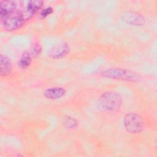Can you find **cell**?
I'll use <instances>...</instances> for the list:
<instances>
[{"label": "cell", "instance_id": "7", "mask_svg": "<svg viewBox=\"0 0 157 157\" xmlns=\"http://www.w3.org/2000/svg\"><path fill=\"white\" fill-rule=\"evenodd\" d=\"M18 1H2L0 2V20H2L18 10Z\"/></svg>", "mask_w": 157, "mask_h": 157}, {"label": "cell", "instance_id": "10", "mask_svg": "<svg viewBox=\"0 0 157 157\" xmlns=\"http://www.w3.org/2000/svg\"><path fill=\"white\" fill-rule=\"evenodd\" d=\"M66 93L64 88L54 86L47 88L43 92V95L48 99H58L63 97Z\"/></svg>", "mask_w": 157, "mask_h": 157}, {"label": "cell", "instance_id": "9", "mask_svg": "<svg viewBox=\"0 0 157 157\" xmlns=\"http://www.w3.org/2000/svg\"><path fill=\"white\" fill-rule=\"evenodd\" d=\"M13 66L10 59L4 54L0 55V74L1 77H7L12 72Z\"/></svg>", "mask_w": 157, "mask_h": 157}, {"label": "cell", "instance_id": "13", "mask_svg": "<svg viewBox=\"0 0 157 157\" xmlns=\"http://www.w3.org/2000/svg\"><path fill=\"white\" fill-rule=\"evenodd\" d=\"M29 52L33 58H36L39 56L42 53V47L40 43L38 42H35L31 47Z\"/></svg>", "mask_w": 157, "mask_h": 157}, {"label": "cell", "instance_id": "4", "mask_svg": "<svg viewBox=\"0 0 157 157\" xmlns=\"http://www.w3.org/2000/svg\"><path fill=\"white\" fill-rule=\"evenodd\" d=\"M20 9L26 21L30 20L37 12L40 10L44 5V1L40 0L18 1Z\"/></svg>", "mask_w": 157, "mask_h": 157}, {"label": "cell", "instance_id": "8", "mask_svg": "<svg viewBox=\"0 0 157 157\" xmlns=\"http://www.w3.org/2000/svg\"><path fill=\"white\" fill-rule=\"evenodd\" d=\"M70 51V47L66 42H59L50 50L48 56L51 58L58 59L65 57Z\"/></svg>", "mask_w": 157, "mask_h": 157}, {"label": "cell", "instance_id": "11", "mask_svg": "<svg viewBox=\"0 0 157 157\" xmlns=\"http://www.w3.org/2000/svg\"><path fill=\"white\" fill-rule=\"evenodd\" d=\"M32 56L29 52H24L21 55L18 61V66L22 69H25L28 68L31 64Z\"/></svg>", "mask_w": 157, "mask_h": 157}, {"label": "cell", "instance_id": "3", "mask_svg": "<svg viewBox=\"0 0 157 157\" xmlns=\"http://www.w3.org/2000/svg\"><path fill=\"white\" fill-rule=\"evenodd\" d=\"M123 124L126 131L130 134L140 133L144 128L141 116L134 112L127 113L124 116Z\"/></svg>", "mask_w": 157, "mask_h": 157}, {"label": "cell", "instance_id": "14", "mask_svg": "<svg viewBox=\"0 0 157 157\" xmlns=\"http://www.w3.org/2000/svg\"><path fill=\"white\" fill-rule=\"evenodd\" d=\"M53 9L50 6L45 8L40 13V18L43 19V18H46L47 16L50 15L53 12Z\"/></svg>", "mask_w": 157, "mask_h": 157}, {"label": "cell", "instance_id": "6", "mask_svg": "<svg viewBox=\"0 0 157 157\" xmlns=\"http://www.w3.org/2000/svg\"><path fill=\"white\" fill-rule=\"evenodd\" d=\"M121 20L128 25L136 26H144L146 23L145 17L135 11L124 12L121 15Z\"/></svg>", "mask_w": 157, "mask_h": 157}, {"label": "cell", "instance_id": "1", "mask_svg": "<svg viewBox=\"0 0 157 157\" xmlns=\"http://www.w3.org/2000/svg\"><path fill=\"white\" fill-rule=\"evenodd\" d=\"M101 75L102 77L123 80L130 82H138L140 80V75L132 71H130L126 69L113 67L105 69L101 72Z\"/></svg>", "mask_w": 157, "mask_h": 157}, {"label": "cell", "instance_id": "2", "mask_svg": "<svg viewBox=\"0 0 157 157\" xmlns=\"http://www.w3.org/2000/svg\"><path fill=\"white\" fill-rule=\"evenodd\" d=\"M121 95L115 91H106L102 93L98 100V106L102 111H115L119 109L122 104Z\"/></svg>", "mask_w": 157, "mask_h": 157}, {"label": "cell", "instance_id": "12", "mask_svg": "<svg viewBox=\"0 0 157 157\" xmlns=\"http://www.w3.org/2000/svg\"><path fill=\"white\" fill-rule=\"evenodd\" d=\"M63 122L64 126L67 129H75L78 126V122L77 120L69 115L64 116Z\"/></svg>", "mask_w": 157, "mask_h": 157}, {"label": "cell", "instance_id": "5", "mask_svg": "<svg viewBox=\"0 0 157 157\" xmlns=\"http://www.w3.org/2000/svg\"><path fill=\"white\" fill-rule=\"evenodd\" d=\"M26 20H25L20 10L18 9L12 15L1 20V24L2 28L9 31L17 30L23 26Z\"/></svg>", "mask_w": 157, "mask_h": 157}]
</instances>
